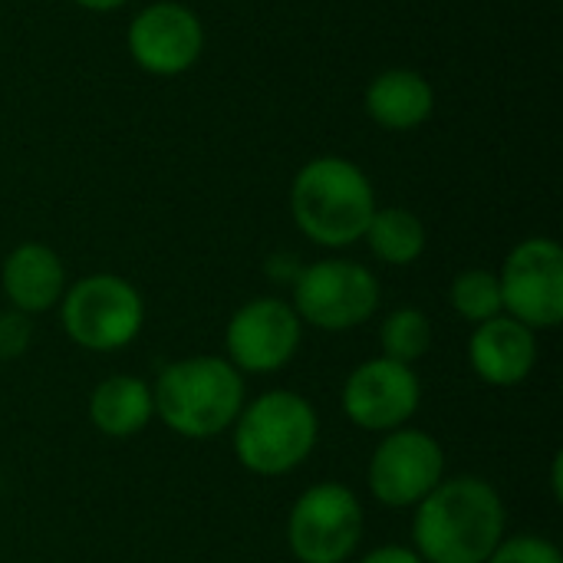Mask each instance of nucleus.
Here are the masks:
<instances>
[{"instance_id":"nucleus-1","label":"nucleus","mask_w":563,"mask_h":563,"mask_svg":"<svg viewBox=\"0 0 563 563\" xmlns=\"http://www.w3.org/2000/svg\"><path fill=\"white\" fill-rule=\"evenodd\" d=\"M505 538V498L478 475L442 478L412 508V551L426 563H488Z\"/></svg>"},{"instance_id":"nucleus-2","label":"nucleus","mask_w":563,"mask_h":563,"mask_svg":"<svg viewBox=\"0 0 563 563\" xmlns=\"http://www.w3.org/2000/svg\"><path fill=\"white\" fill-rule=\"evenodd\" d=\"M376 208L369 175L343 155H317L294 175L290 218L317 247L343 251L363 241Z\"/></svg>"},{"instance_id":"nucleus-3","label":"nucleus","mask_w":563,"mask_h":563,"mask_svg":"<svg viewBox=\"0 0 563 563\" xmlns=\"http://www.w3.org/2000/svg\"><path fill=\"white\" fill-rule=\"evenodd\" d=\"M152 399L168 432L188 442H211L231 432L247 402V383L224 356L198 353L168 363L152 386Z\"/></svg>"},{"instance_id":"nucleus-4","label":"nucleus","mask_w":563,"mask_h":563,"mask_svg":"<svg viewBox=\"0 0 563 563\" xmlns=\"http://www.w3.org/2000/svg\"><path fill=\"white\" fill-rule=\"evenodd\" d=\"M320 442L313 402L294 389H267L244 402L231 426V449L241 468L261 478L297 472Z\"/></svg>"},{"instance_id":"nucleus-5","label":"nucleus","mask_w":563,"mask_h":563,"mask_svg":"<svg viewBox=\"0 0 563 563\" xmlns=\"http://www.w3.org/2000/svg\"><path fill=\"white\" fill-rule=\"evenodd\" d=\"M59 323L79 350L115 353L142 333L145 300L139 287L119 274H89L66 287Z\"/></svg>"},{"instance_id":"nucleus-6","label":"nucleus","mask_w":563,"mask_h":563,"mask_svg":"<svg viewBox=\"0 0 563 563\" xmlns=\"http://www.w3.org/2000/svg\"><path fill=\"white\" fill-rule=\"evenodd\" d=\"M290 287V307L300 323L323 333H350L369 323L383 300L379 277L366 264L346 257H323L300 267Z\"/></svg>"},{"instance_id":"nucleus-7","label":"nucleus","mask_w":563,"mask_h":563,"mask_svg":"<svg viewBox=\"0 0 563 563\" xmlns=\"http://www.w3.org/2000/svg\"><path fill=\"white\" fill-rule=\"evenodd\" d=\"M366 515L353 488L320 482L300 492L287 515V548L297 563H346L363 541Z\"/></svg>"},{"instance_id":"nucleus-8","label":"nucleus","mask_w":563,"mask_h":563,"mask_svg":"<svg viewBox=\"0 0 563 563\" xmlns=\"http://www.w3.org/2000/svg\"><path fill=\"white\" fill-rule=\"evenodd\" d=\"M445 478V449L426 429L402 426L386 432L373 449L366 485L369 495L389 511H409L429 498Z\"/></svg>"},{"instance_id":"nucleus-9","label":"nucleus","mask_w":563,"mask_h":563,"mask_svg":"<svg viewBox=\"0 0 563 563\" xmlns=\"http://www.w3.org/2000/svg\"><path fill=\"white\" fill-rule=\"evenodd\" d=\"M505 317L528 330H554L563 320V247L554 238H528L498 271Z\"/></svg>"},{"instance_id":"nucleus-10","label":"nucleus","mask_w":563,"mask_h":563,"mask_svg":"<svg viewBox=\"0 0 563 563\" xmlns=\"http://www.w3.org/2000/svg\"><path fill=\"white\" fill-rule=\"evenodd\" d=\"M303 346V323L290 300L280 297H254L241 303L224 330L228 363L241 376H267L280 373L297 360Z\"/></svg>"},{"instance_id":"nucleus-11","label":"nucleus","mask_w":563,"mask_h":563,"mask_svg":"<svg viewBox=\"0 0 563 563\" xmlns=\"http://www.w3.org/2000/svg\"><path fill=\"white\" fill-rule=\"evenodd\" d=\"M419 406H422V383L416 369L386 356H373L360 363L340 389L343 416L356 429L376 435L409 426Z\"/></svg>"},{"instance_id":"nucleus-12","label":"nucleus","mask_w":563,"mask_h":563,"mask_svg":"<svg viewBox=\"0 0 563 563\" xmlns=\"http://www.w3.org/2000/svg\"><path fill=\"white\" fill-rule=\"evenodd\" d=\"M125 46L132 63L148 76H181L205 53V26L191 7L155 0L132 16Z\"/></svg>"},{"instance_id":"nucleus-13","label":"nucleus","mask_w":563,"mask_h":563,"mask_svg":"<svg viewBox=\"0 0 563 563\" xmlns=\"http://www.w3.org/2000/svg\"><path fill=\"white\" fill-rule=\"evenodd\" d=\"M468 366L485 386L515 389L538 366V333L505 313L485 320L468 336Z\"/></svg>"},{"instance_id":"nucleus-14","label":"nucleus","mask_w":563,"mask_h":563,"mask_svg":"<svg viewBox=\"0 0 563 563\" xmlns=\"http://www.w3.org/2000/svg\"><path fill=\"white\" fill-rule=\"evenodd\" d=\"M66 264L63 257L40 241L16 244L0 267V290L10 303V310H20L26 317L46 313L59 307L66 294Z\"/></svg>"},{"instance_id":"nucleus-15","label":"nucleus","mask_w":563,"mask_h":563,"mask_svg":"<svg viewBox=\"0 0 563 563\" xmlns=\"http://www.w3.org/2000/svg\"><path fill=\"white\" fill-rule=\"evenodd\" d=\"M366 115L386 132H412L435 112V89L419 69L393 66L369 79L363 96Z\"/></svg>"},{"instance_id":"nucleus-16","label":"nucleus","mask_w":563,"mask_h":563,"mask_svg":"<svg viewBox=\"0 0 563 563\" xmlns=\"http://www.w3.org/2000/svg\"><path fill=\"white\" fill-rule=\"evenodd\" d=\"M155 419L152 386L132 373H115L89 393V422L106 439H135Z\"/></svg>"},{"instance_id":"nucleus-17","label":"nucleus","mask_w":563,"mask_h":563,"mask_svg":"<svg viewBox=\"0 0 563 563\" xmlns=\"http://www.w3.org/2000/svg\"><path fill=\"white\" fill-rule=\"evenodd\" d=\"M363 241L369 244L376 261H383L389 267H409L426 254L429 231L416 211L393 205V208H376Z\"/></svg>"},{"instance_id":"nucleus-18","label":"nucleus","mask_w":563,"mask_h":563,"mask_svg":"<svg viewBox=\"0 0 563 563\" xmlns=\"http://www.w3.org/2000/svg\"><path fill=\"white\" fill-rule=\"evenodd\" d=\"M432 343H435L432 320L419 307H396L379 323V350L386 360L416 366L419 360L429 356Z\"/></svg>"},{"instance_id":"nucleus-19","label":"nucleus","mask_w":563,"mask_h":563,"mask_svg":"<svg viewBox=\"0 0 563 563\" xmlns=\"http://www.w3.org/2000/svg\"><path fill=\"white\" fill-rule=\"evenodd\" d=\"M449 303H452V310H455L465 323H472V327L501 317L505 310H501L498 271H485V267H468V271H462V274L452 280V287H449Z\"/></svg>"},{"instance_id":"nucleus-20","label":"nucleus","mask_w":563,"mask_h":563,"mask_svg":"<svg viewBox=\"0 0 563 563\" xmlns=\"http://www.w3.org/2000/svg\"><path fill=\"white\" fill-rule=\"evenodd\" d=\"M488 563H563L561 548L538 534H511L498 544Z\"/></svg>"},{"instance_id":"nucleus-21","label":"nucleus","mask_w":563,"mask_h":563,"mask_svg":"<svg viewBox=\"0 0 563 563\" xmlns=\"http://www.w3.org/2000/svg\"><path fill=\"white\" fill-rule=\"evenodd\" d=\"M33 346V317L20 310L0 313V363H16Z\"/></svg>"},{"instance_id":"nucleus-22","label":"nucleus","mask_w":563,"mask_h":563,"mask_svg":"<svg viewBox=\"0 0 563 563\" xmlns=\"http://www.w3.org/2000/svg\"><path fill=\"white\" fill-rule=\"evenodd\" d=\"M356 563H426L412 548L406 544H383L376 551H369L366 558H360Z\"/></svg>"},{"instance_id":"nucleus-23","label":"nucleus","mask_w":563,"mask_h":563,"mask_svg":"<svg viewBox=\"0 0 563 563\" xmlns=\"http://www.w3.org/2000/svg\"><path fill=\"white\" fill-rule=\"evenodd\" d=\"M73 3L82 7V10H92V13H112V10L125 7L129 0H73Z\"/></svg>"},{"instance_id":"nucleus-24","label":"nucleus","mask_w":563,"mask_h":563,"mask_svg":"<svg viewBox=\"0 0 563 563\" xmlns=\"http://www.w3.org/2000/svg\"><path fill=\"white\" fill-rule=\"evenodd\" d=\"M561 465H563V455L558 452L554 455V472H551V492H554V498L561 501L563 498V492H561Z\"/></svg>"}]
</instances>
